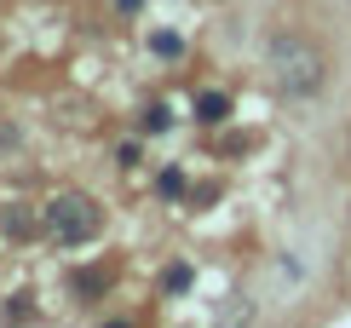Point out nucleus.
<instances>
[{
  "label": "nucleus",
  "instance_id": "nucleus-2",
  "mask_svg": "<svg viewBox=\"0 0 351 328\" xmlns=\"http://www.w3.org/2000/svg\"><path fill=\"white\" fill-rule=\"evenodd\" d=\"M47 231H52V242H64V248H75V242H93L98 236V207L86 202V196H52L47 202Z\"/></svg>",
  "mask_w": 351,
  "mask_h": 328
},
{
  "label": "nucleus",
  "instance_id": "nucleus-4",
  "mask_svg": "<svg viewBox=\"0 0 351 328\" xmlns=\"http://www.w3.org/2000/svg\"><path fill=\"white\" fill-rule=\"evenodd\" d=\"M138 127H144V132H167V127H173V115H167V104H150V110L138 115Z\"/></svg>",
  "mask_w": 351,
  "mask_h": 328
},
{
  "label": "nucleus",
  "instance_id": "nucleus-1",
  "mask_svg": "<svg viewBox=\"0 0 351 328\" xmlns=\"http://www.w3.org/2000/svg\"><path fill=\"white\" fill-rule=\"evenodd\" d=\"M265 64H271V75H276V86H282L288 98H317V93L328 86V52L311 47V40L294 35V29L271 35Z\"/></svg>",
  "mask_w": 351,
  "mask_h": 328
},
{
  "label": "nucleus",
  "instance_id": "nucleus-3",
  "mask_svg": "<svg viewBox=\"0 0 351 328\" xmlns=\"http://www.w3.org/2000/svg\"><path fill=\"white\" fill-rule=\"evenodd\" d=\"M225 115H230V98H225V93H196V121L219 127Z\"/></svg>",
  "mask_w": 351,
  "mask_h": 328
},
{
  "label": "nucleus",
  "instance_id": "nucleus-9",
  "mask_svg": "<svg viewBox=\"0 0 351 328\" xmlns=\"http://www.w3.org/2000/svg\"><path fill=\"white\" fill-rule=\"evenodd\" d=\"M115 6H121V12H138V0H115Z\"/></svg>",
  "mask_w": 351,
  "mask_h": 328
},
{
  "label": "nucleus",
  "instance_id": "nucleus-8",
  "mask_svg": "<svg viewBox=\"0 0 351 328\" xmlns=\"http://www.w3.org/2000/svg\"><path fill=\"white\" fill-rule=\"evenodd\" d=\"M6 236H29V213H6Z\"/></svg>",
  "mask_w": 351,
  "mask_h": 328
},
{
  "label": "nucleus",
  "instance_id": "nucleus-6",
  "mask_svg": "<svg viewBox=\"0 0 351 328\" xmlns=\"http://www.w3.org/2000/svg\"><path fill=\"white\" fill-rule=\"evenodd\" d=\"M156 190H162L167 202H173V196H184V173H179V167H167L162 178H156Z\"/></svg>",
  "mask_w": 351,
  "mask_h": 328
},
{
  "label": "nucleus",
  "instance_id": "nucleus-5",
  "mask_svg": "<svg viewBox=\"0 0 351 328\" xmlns=\"http://www.w3.org/2000/svg\"><path fill=\"white\" fill-rule=\"evenodd\" d=\"M162 288H167V294H184V288H190V265H167V271H162Z\"/></svg>",
  "mask_w": 351,
  "mask_h": 328
},
{
  "label": "nucleus",
  "instance_id": "nucleus-7",
  "mask_svg": "<svg viewBox=\"0 0 351 328\" xmlns=\"http://www.w3.org/2000/svg\"><path fill=\"white\" fill-rule=\"evenodd\" d=\"M75 294H81V300H93V294H104V271H81V277H75Z\"/></svg>",
  "mask_w": 351,
  "mask_h": 328
}]
</instances>
